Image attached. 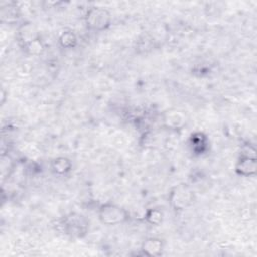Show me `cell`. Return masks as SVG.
Wrapping results in <instances>:
<instances>
[{
  "instance_id": "cell-10",
  "label": "cell",
  "mask_w": 257,
  "mask_h": 257,
  "mask_svg": "<svg viewBox=\"0 0 257 257\" xmlns=\"http://www.w3.org/2000/svg\"><path fill=\"white\" fill-rule=\"evenodd\" d=\"M58 42L62 48L71 49L74 48L77 44V36L73 30H64L59 35Z\"/></svg>"
},
{
  "instance_id": "cell-5",
  "label": "cell",
  "mask_w": 257,
  "mask_h": 257,
  "mask_svg": "<svg viewBox=\"0 0 257 257\" xmlns=\"http://www.w3.org/2000/svg\"><path fill=\"white\" fill-rule=\"evenodd\" d=\"M235 172L242 177H252L257 173L256 156L241 154L235 166Z\"/></svg>"
},
{
  "instance_id": "cell-11",
  "label": "cell",
  "mask_w": 257,
  "mask_h": 257,
  "mask_svg": "<svg viewBox=\"0 0 257 257\" xmlns=\"http://www.w3.org/2000/svg\"><path fill=\"white\" fill-rule=\"evenodd\" d=\"M190 144L192 151L198 154H202L207 149V138L204 134L198 132L194 133L190 138Z\"/></svg>"
},
{
  "instance_id": "cell-3",
  "label": "cell",
  "mask_w": 257,
  "mask_h": 257,
  "mask_svg": "<svg viewBox=\"0 0 257 257\" xmlns=\"http://www.w3.org/2000/svg\"><path fill=\"white\" fill-rule=\"evenodd\" d=\"M60 227L65 235L71 238H82L88 232L89 222L81 214L69 213L60 220Z\"/></svg>"
},
{
  "instance_id": "cell-6",
  "label": "cell",
  "mask_w": 257,
  "mask_h": 257,
  "mask_svg": "<svg viewBox=\"0 0 257 257\" xmlns=\"http://www.w3.org/2000/svg\"><path fill=\"white\" fill-rule=\"evenodd\" d=\"M38 39H40V35L33 23L24 22L18 27V40L22 48Z\"/></svg>"
},
{
  "instance_id": "cell-12",
  "label": "cell",
  "mask_w": 257,
  "mask_h": 257,
  "mask_svg": "<svg viewBox=\"0 0 257 257\" xmlns=\"http://www.w3.org/2000/svg\"><path fill=\"white\" fill-rule=\"evenodd\" d=\"M164 212L158 208H151L146 211L144 220L152 226H160L164 221Z\"/></svg>"
},
{
  "instance_id": "cell-9",
  "label": "cell",
  "mask_w": 257,
  "mask_h": 257,
  "mask_svg": "<svg viewBox=\"0 0 257 257\" xmlns=\"http://www.w3.org/2000/svg\"><path fill=\"white\" fill-rule=\"evenodd\" d=\"M0 15H1L2 22H6V23L13 22L18 18V15H19L18 7L16 6L15 3H12V2L6 3L5 5H2Z\"/></svg>"
},
{
  "instance_id": "cell-1",
  "label": "cell",
  "mask_w": 257,
  "mask_h": 257,
  "mask_svg": "<svg viewBox=\"0 0 257 257\" xmlns=\"http://www.w3.org/2000/svg\"><path fill=\"white\" fill-rule=\"evenodd\" d=\"M112 22L110 12L101 6H91L87 9L84 15L85 26L95 32H100L108 29Z\"/></svg>"
},
{
  "instance_id": "cell-4",
  "label": "cell",
  "mask_w": 257,
  "mask_h": 257,
  "mask_svg": "<svg viewBox=\"0 0 257 257\" xmlns=\"http://www.w3.org/2000/svg\"><path fill=\"white\" fill-rule=\"evenodd\" d=\"M98 219L103 225L115 226L125 223L130 219V214L121 206L105 203L98 209Z\"/></svg>"
},
{
  "instance_id": "cell-7",
  "label": "cell",
  "mask_w": 257,
  "mask_h": 257,
  "mask_svg": "<svg viewBox=\"0 0 257 257\" xmlns=\"http://www.w3.org/2000/svg\"><path fill=\"white\" fill-rule=\"evenodd\" d=\"M164 248H165L164 241L157 237L147 238L141 246L142 253L144 255L150 256V257H152V256L157 257V256L162 255Z\"/></svg>"
},
{
  "instance_id": "cell-8",
  "label": "cell",
  "mask_w": 257,
  "mask_h": 257,
  "mask_svg": "<svg viewBox=\"0 0 257 257\" xmlns=\"http://www.w3.org/2000/svg\"><path fill=\"white\" fill-rule=\"evenodd\" d=\"M51 171L58 176L68 174L72 170V162L67 157H56L51 161Z\"/></svg>"
},
{
  "instance_id": "cell-2",
  "label": "cell",
  "mask_w": 257,
  "mask_h": 257,
  "mask_svg": "<svg viewBox=\"0 0 257 257\" xmlns=\"http://www.w3.org/2000/svg\"><path fill=\"white\" fill-rule=\"evenodd\" d=\"M196 196L190 186L179 184L173 187L169 193V203L174 211L181 212L192 207Z\"/></svg>"
}]
</instances>
